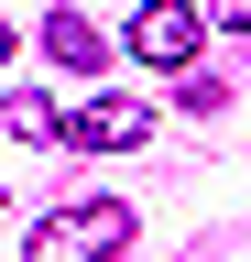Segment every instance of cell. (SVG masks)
<instances>
[{
    "mask_svg": "<svg viewBox=\"0 0 251 262\" xmlns=\"http://www.w3.org/2000/svg\"><path fill=\"white\" fill-rule=\"evenodd\" d=\"M0 66H11V22H0Z\"/></svg>",
    "mask_w": 251,
    "mask_h": 262,
    "instance_id": "obj_7",
    "label": "cell"
},
{
    "mask_svg": "<svg viewBox=\"0 0 251 262\" xmlns=\"http://www.w3.org/2000/svg\"><path fill=\"white\" fill-rule=\"evenodd\" d=\"M208 11H218V22H240V33H251V0H208Z\"/></svg>",
    "mask_w": 251,
    "mask_h": 262,
    "instance_id": "obj_6",
    "label": "cell"
},
{
    "mask_svg": "<svg viewBox=\"0 0 251 262\" xmlns=\"http://www.w3.org/2000/svg\"><path fill=\"white\" fill-rule=\"evenodd\" d=\"M44 55H55V66H77V77H99V55H109V44H99V22H87V11H44Z\"/></svg>",
    "mask_w": 251,
    "mask_h": 262,
    "instance_id": "obj_4",
    "label": "cell"
},
{
    "mask_svg": "<svg viewBox=\"0 0 251 262\" xmlns=\"http://www.w3.org/2000/svg\"><path fill=\"white\" fill-rule=\"evenodd\" d=\"M66 142H77V153H142V142H153V110L120 98V88H99V98L66 120Z\"/></svg>",
    "mask_w": 251,
    "mask_h": 262,
    "instance_id": "obj_3",
    "label": "cell"
},
{
    "mask_svg": "<svg viewBox=\"0 0 251 262\" xmlns=\"http://www.w3.org/2000/svg\"><path fill=\"white\" fill-rule=\"evenodd\" d=\"M131 251V208L120 196H77V208L33 219V241H22V262H120Z\"/></svg>",
    "mask_w": 251,
    "mask_h": 262,
    "instance_id": "obj_1",
    "label": "cell"
},
{
    "mask_svg": "<svg viewBox=\"0 0 251 262\" xmlns=\"http://www.w3.org/2000/svg\"><path fill=\"white\" fill-rule=\"evenodd\" d=\"M120 44H131L142 66H175V77H186V66H197V44H208V11H197V0H142Z\"/></svg>",
    "mask_w": 251,
    "mask_h": 262,
    "instance_id": "obj_2",
    "label": "cell"
},
{
    "mask_svg": "<svg viewBox=\"0 0 251 262\" xmlns=\"http://www.w3.org/2000/svg\"><path fill=\"white\" fill-rule=\"evenodd\" d=\"M11 131H22V142H66V120H55L44 88H11Z\"/></svg>",
    "mask_w": 251,
    "mask_h": 262,
    "instance_id": "obj_5",
    "label": "cell"
}]
</instances>
